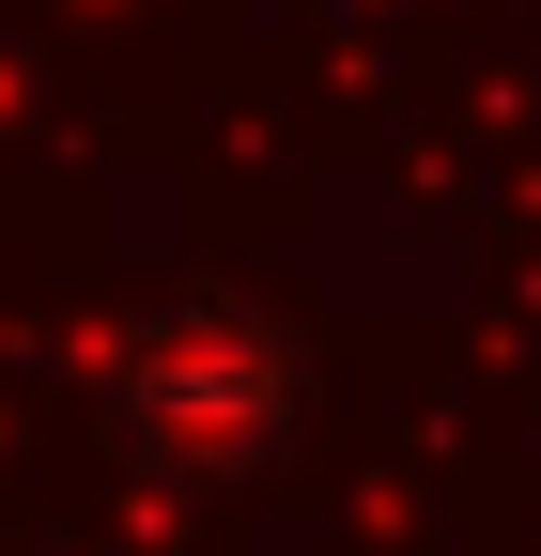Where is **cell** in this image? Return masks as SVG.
Segmentation results:
<instances>
[{"label":"cell","mask_w":541,"mask_h":556,"mask_svg":"<svg viewBox=\"0 0 541 556\" xmlns=\"http://www.w3.org/2000/svg\"><path fill=\"white\" fill-rule=\"evenodd\" d=\"M109 402H124V448H140V464L232 479V464H263L294 433V340L263 309H232V294H201V309H155L140 340H124Z\"/></svg>","instance_id":"6da1fadb"}]
</instances>
